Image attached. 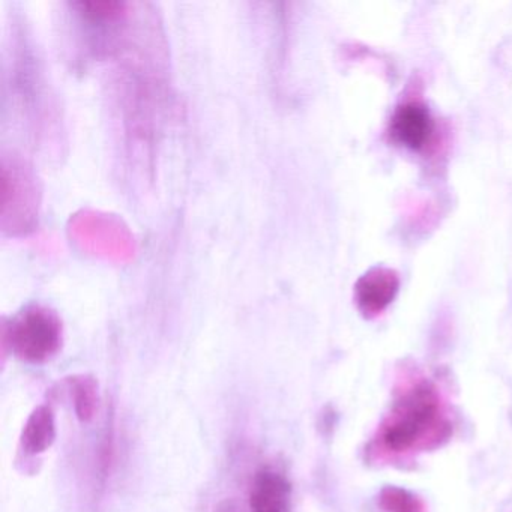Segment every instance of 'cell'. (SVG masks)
<instances>
[{"instance_id": "1", "label": "cell", "mask_w": 512, "mask_h": 512, "mask_svg": "<svg viewBox=\"0 0 512 512\" xmlns=\"http://www.w3.org/2000/svg\"><path fill=\"white\" fill-rule=\"evenodd\" d=\"M451 436L445 403L430 380L407 383L380 425L377 446L392 457L442 445Z\"/></svg>"}, {"instance_id": "2", "label": "cell", "mask_w": 512, "mask_h": 512, "mask_svg": "<svg viewBox=\"0 0 512 512\" xmlns=\"http://www.w3.org/2000/svg\"><path fill=\"white\" fill-rule=\"evenodd\" d=\"M64 341L62 320L43 305H31L4 329V344L25 362L44 364L58 355Z\"/></svg>"}, {"instance_id": "3", "label": "cell", "mask_w": 512, "mask_h": 512, "mask_svg": "<svg viewBox=\"0 0 512 512\" xmlns=\"http://www.w3.org/2000/svg\"><path fill=\"white\" fill-rule=\"evenodd\" d=\"M289 481L274 470H260L251 485L250 508L253 512H289Z\"/></svg>"}, {"instance_id": "4", "label": "cell", "mask_w": 512, "mask_h": 512, "mask_svg": "<svg viewBox=\"0 0 512 512\" xmlns=\"http://www.w3.org/2000/svg\"><path fill=\"white\" fill-rule=\"evenodd\" d=\"M56 439L55 412L49 404L38 406L26 419L20 434V451L26 457H38L52 448Z\"/></svg>"}, {"instance_id": "5", "label": "cell", "mask_w": 512, "mask_h": 512, "mask_svg": "<svg viewBox=\"0 0 512 512\" xmlns=\"http://www.w3.org/2000/svg\"><path fill=\"white\" fill-rule=\"evenodd\" d=\"M392 133L401 145L410 149H421L430 140L433 122L424 107L407 104L394 116Z\"/></svg>"}, {"instance_id": "6", "label": "cell", "mask_w": 512, "mask_h": 512, "mask_svg": "<svg viewBox=\"0 0 512 512\" xmlns=\"http://www.w3.org/2000/svg\"><path fill=\"white\" fill-rule=\"evenodd\" d=\"M397 280L388 271H374L358 284V302L362 311L377 314L388 307L397 292Z\"/></svg>"}, {"instance_id": "7", "label": "cell", "mask_w": 512, "mask_h": 512, "mask_svg": "<svg viewBox=\"0 0 512 512\" xmlns=\"http://www.w3.org/2000/svg\"><path fill=\"white\" fill-rule=\"evenodd\" d=\"M67 385L77 418L82 422H91L100 404L97 379L89 374H77L67 380Z\"/></svg>"}, {"instance_id": "8", "label": "cell", "mask_w": 512, "mask_h": 512, "mask_svg": "<svg viewBox=\"0 0 512 512\" xmlns=\"http://www.w3.org/2000/svg\"><path fill=\"white\" fill-rule=\"evenodd\" d=\"M379 503L386 512H425L418 496L400 487H386L380 491Z\"/></svg>"}]
</instances>
